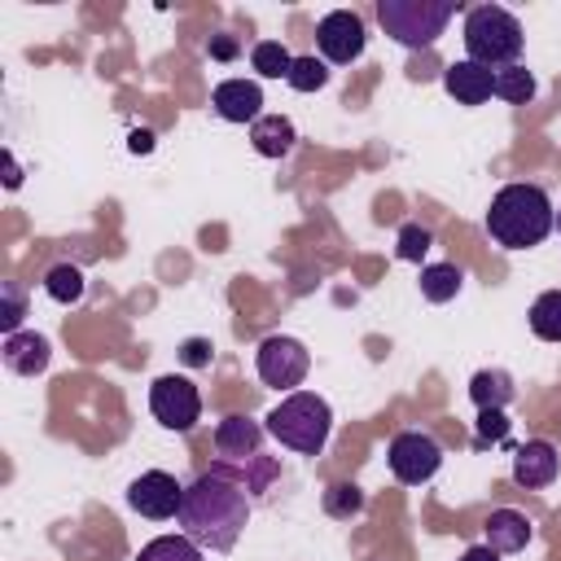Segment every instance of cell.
Masks as SVG:
<instances>
[{"mask_svg": "<svg viewBox=\"0 0 561 561\" xmlns=\"http://www.w3.org/2000/svg\"><path fill=\"white\" fill-rule=\"evenodd\" d=\"M180 535H188L197 548L232 552L250 522V491L228 469H206L184 486L180 504Z\"/></svg>", "mask_w": 561, "mask_h": 561, "instance_id": "6da1fadb", "label": "cell"}, {"mask_svg": "<svg viewBox=\"0 0 561 561\" xmlns=\"http://www.w3.org/2000/svg\"><path fill=\"white\" fill-rule=\"evenodd\" d=\"M557 228V206L543 184H504L486 210V237L504 250H530Z\"/></svg>", "mask_w": 561, "mask_h": 561, "instance_id": "7a4b0ae2", "label": "cell"}, {"mask_svg": "<svg viewBox=\"0 0 561 561\" xmlns=\"http://www.w3.org/2000/svg\"><path fill=\"white\" fill-rule=\"evenodd\" d=\"M263 430H267L280 447H289V451H298V456H320L324 443H329V430H333V408H329L316 390H294V394H285V399L267 412Z\"/></svg>", "mask_w": 561, "mask_h": 561, "instance_id": "3957f363", "label": "cell"}, {"mask_svg": "<svg viewBox=\"0 0 561 561\" xmlns=\"http://www.w3.org/2000/svg\"><path fill=\"white\" fill-rule=\"evenodd\" d=\"M465 57L486 66V70H504V66H517L522 48H526V35H522V22L500 9V4H478L465 13Z\"/></svg>", "mask_w": 561, "mask_h": 561, "instance_id": "277c9868", "label": "cell"}, {"mask_svg": "<svg viewBox=\"0 0 561 561\" xmlns=\"http://www.w3.org/2000/svg\"><path fill=\"white\" fill-rule=\"evenodd\" d=\"M451 13H456L451 0H377L381 31L403 48H430L447 31Z\"/></svg>", "mask_w": 561, "mask_h": 561, "instance_id": "5b68a950", "label": "cell"}, {"mask_svg": "<svg viewBox=\"0 0 561 561\" xmlns=\"http://www.w3.org/2000/svg\"><path fill=\"white\" fill-rule=\"evenodd\" d=\"M254 368H259V381H263V386L294 394V390L307 381L311 355H307V346H302L298 337H289V333H272V337L259 342V351H254Z\"/></svg>", "mask_w": 561, "mask_h": 561, "instance_id": "8992f818", "label": "cell"}, {"mask_svg": "<svg viewBox=\"0 0 561 561\" xmlns=\"http://www.w3.org/2000/svg\"><path fill=\"white\" fill-rule=\"evenodd\" d=\"M386 465L403 486H421L443 469V447L425 430H399L386 447Z\"/></svg>", "mask_w": 561, "mask_h": 561, "instance_id": "52a82bcc", "label": "cell"}, {"mask_svg": "<svg viewBox=\"0 0 561 561\" xmlns=\"http://www.w3.org/2000/svg\"><path fill=\"white\" fill-rule=\"evenodd\" d=\"M149 412H153V421H158L162 430L188 434V430L202 421V394H197V386H193L188 377L167 373V377H158V381L149 386Z\"/></svg>", "mask_w": 561, "mask_h": 561, "instance_id": "ba28073f", "label": "cell"}, {"mask_svg": "<svg viewBox=\"0 0 561 561\" xmlns=\"http://www.w3.org/2000/svg\"><path fill=\"white\" fill-rule=\"evenodd\" d=\"M364 44H368L364 18L351 13V9H333V13H324V18L316 22V48H320V57H324L329 66H351V61H359V57H364Z\"/></svg>", "mask_w": 561, "mask_h": 561, "instance_id": "9c48e42d", "label": "cell"}, {"mask_svg": "<svg viewBox=\"0 0 561 561\" xmlns=\"http://www.w3.org/2000/svg\"><path fill=\"white\" fill-rule=\"evenodd\" d=\"M127 504H131L140 517H149V522H167V517H180L184 486H180L167 469H145L140 478H131Z\"/></svg>", "mask_w": 561, "mask_h": 561, "instance_id": "30bf717a", "label": "cell"}, {"mask_svg": "<svg viewBox=\"0 0 561 561\" xmlns=\"http://www.w3.org/2000/svg\"><path fill=\"white\" fill-rule=\"evenodd\" d=\"M210 110L224 123H259L263 118V88L259 79H219L210 92Z\"/></svg>", "mask_w": 561, "mask_h": 561, "instance_id": "8fae6325", "label": "cell"}, {"mask_svg": "<svg viewBox=\"0 0 561 561\" xmlns=\"http://www.w3.org/2000/svg\"><path fill=\"white\" fill-rule=\"evenodd\" d=\"M561 473V456L548 438H526L517 451H513V482L526 486V491H543L552 486Z\"/></svg>", "mask_w": 561, "mask_h": 561, "instance_id": "7c38bea8", "label": "cell"}, {"mask_svg": "<svg viewBox=\"0 0 561 561\" xmlns=\"http://www.w3.org/2000/svg\"><path fill=\"white\" fill-rule=\"evenodd\" d=\"M443 88H447V96L456 105H482V101L495 96V70H486V66L465 57V61H451L443 70Z\"/></svg>", "mask_w": 561, "mask_h": 561, "instance_id": "4fadbf2b", "label": "cell"}, {"mask_svg": "<svg viewBox=\"0 0 561 561\" xmlns=\"http://www.w3.org/2000/svg\"><path fill=\"white\" fill-rule=\"evenodd\" d=\"M259 443H263V425L254 416L232 412V416H224L215 425V451L228 456V460H254L259 456Z\"/></svg>", "mask_w": 561, "mask_h": 561, "instance_id": "5bb4252c", "label": "cell"}, {"mask_svg": "<svg viewBox=\"0 0 561 561\" xmlns=\"http://www.w3.org/2000/svg\"><path fill=\"white\" fill-rule=\"evenodd\" d=\"M482 535H486L482 543L504 557V552H522V548L530 543L535 526H530V517L517 513V508H491V517L482 522Z\"/></svg>", "mask_w": 561, "mask_h": 561, "instance_id": "9a60e30c", "label": "cell"}, {"mask_svg": "<svg viewBox=\"0 0 561 561\" xmlns=\"http://www.w3.org/2000/svg\"><path fill=\"white\" fill-rule=\"evenodd\" d=\"M0 351H4L9 373H18V377H39L53 359V346H48L44 333H9Z\"/></svg>", "mask_w": 561, "mask_h": 561, "instance_id": "2e32d148", "label": "cell"}, {"mask_svg": "<svg viewBox=\"0 0 561 561\" xmlns=\"http://www.w3.org/2000/svg\"><path fill=\"white\" fill-rule=\"evenodd\" d=\"M469 399H473L478 412H486V408H508V403L517 399V381H513V373H504V368H478V373L469 377Z\"/></svg>", "mask_w": 561, "mask_h": 561, "instance_id": "e0dca14e", "label": "cell"}, {"mask_svg": "<svg viewBox=\"0 0 561 561\" xmlns=\"http://www.w3.org/2000/svg\"><path fill=\"white\" fill-rule=\"evenodd\" d=\"M294 140H298V131L285 114H263L259 123H250V145L263 158H285L294 149Z\"/></svg>", "mask_w": 561, "mask_h": 561, "instance_id": "ac0fdd59", "label": "cell"}, {"mask_svg": "<svg viewBox=\"0 0 561 561\" xmlns=\"http://www.w3.org/2000/svg\"><path fill=\"white\" fill-rule=\"evenodd\" d=\"M465 285V272L456 263H425L421 267V298L425 302H451Z\"/></svg>", "mask_w": 561, "mask_h": 561, "instance_id": "d6986e66", "label": "cell"}, {"mask_svg": "<svg viewBox=\"0 0 561 561\" xmlns=\"http://www.w3.org/2000/svg\"><path fill=\"white\" fill-rule=\"evenodd\" d=\"M530 333L543 337V342H561V289H543L535 302H530Z\"/></svg>", "mask_w": 561, "mask_h": 561, "instance_id": "ffe728a7", "label": "cell"}, {"mask_svg": "<svg viewBox=\"0 0 561 561\" xmlns=\"http://www.w3.org/2000/svg\"><path fill=\"white\" fill-rule=\"evenodd\" d=\"M202 552L206 548H197L188 535H158L136 552V561H206Z\"/></svg>", "mask_w": 561, "mask_h": 561, "instance_id": "44dd1931", "label": "cell"}, {"mask_svg": "<svg viewBox=\"0 0 561 561\" xmlns=\"http://www.w3.org/2000/svg\"><path fill=\"white\" fill-rule=\"evenodd\" d=\"M250 66L259 79H289V66H294V53L280 44V39H259L250 48Z\"/></svg>", "mask_w": 561, "mask_h": 561, "instance_id": "7402d4cb", "label": "cell"}, {"mask_svg": "<svg viewBox=\"0 0 561 561\" xmlns=\"http://www.w3.org/2000/svg\"><path fill=\"white\" fill-rule=\"evenodd\" d=\"M44 294H48L53 302H61V307L79 302V298H83V272H79L75 263H53V267L44 272Z\"/></svg>", "mask_w": 561, "mask_h": 561, "instance_id": "603a6c76", "label": "cell"}, {"mask_svg": "<svg viewBox=\"0 0 561 561\" xmlns=\"http://www.w3.org/2000/svg\"><path fill=\"white\" fill-rule=\"evenodd\" d=\"M495 96L500 101H508V105H526L530 96H535V75L517 61V66H504V70H495Z\"/></svg>", "mask_w": 561, "mask_h": 561, "instance_id": "cb8c5ba5", "label": "cell"}, {"mask_svg": "<svg viewBox=\"0 0 561 561\" xmlns=\"http://www.w3.org/2000/svg\"><path fill=\"white\" fill-rule=\"evenodd\" d=\"M294 92H320L324 83H329V61L324 57H316V53H302V57H294V66H289V79H285Z\"/></svg>", "mask_w": 561, "mask_h": 561, "instance_id": "d4e9b609", "label": "cell"}, {"mask_svg": "<svg viewBox=\"0 0 561 561\" xmlns=\"http://www.w3.org/2000/svg\"><path fill=\"white\" fill-rule=\"evenodd\" d=\"M324 513L329 517H337V522H351V517H359L364 513V491L355 486V482H333L329 491H324Z\"/></svg>", "mask_w": 561, "mask_h": 561, "instance_id": "484cf974", "label": "cell"}, {"mask_svg": "<svg viewBox=\"0 0 561 561\" xmlns=\"http://www.w3.org/2000/svg\"><path fill=\"white\" fill-rule=\"evenodd\" d=\"M508 430H513V421L504 416V408H486V412H478V421H473V447H478V451L500 447V443H508Z\"/></svg>", "mask_w": 561, "mask_h": 561, "instance_id": "4316f807", "label": "cell"}, {"mask_svg": "<svg viewBox=\"0 0 561 561\" xmlns=\"http://www.w3.org/2000/svg\"><path fill=\"white\" fill-rule=\"evenodd\" d=\"M430 228H421V224H403L399 228V241H394V254L403 259V263H421L425 259V250H430Z\"/></svg>", "mask_w": 561, "mask_h": 561, "instance_id": "83f0119b", "label": "cell"}, {"mask_svg": "<svg viewBox=\"0 0 561 561\" xmlns=\"http://www.w3.org/2000/svg\"><path fill=\"white\" fill-rule=\"evenodd\" d=\"M180 359H184L188 368H206V364L215 359L210 337H184V342H180Z\"/></svg>", "mask_w": 561, "mask_h": 561, "instance_id": "f1b7e54d", "label": "cell"}, {"mask_svg": "<svg viewBox=\"0 0 561 561\" xmlns=\"http://www.w3.org/2000/svg\"><path fill=\"white\" fill-rule=\"evenodd\" d=\"M18 324H22V289H18V285H4V316H0L4 337L18 333Z\"/></svg>", "mask_w": 561, "mask_h": 561, "instance_id": "f546056e", "label": "cell"}, {"mask_svg": "<svg viewBox=\"0 0 561 561\" xmlns=\"http://www.w3.org/2000/svg\"><path fill=\"white\" fill-rule=\"evenodd\" d=\"M210 57H219V61L237 57V39H232V35H215V39H210Z\"/></svg>", "mask_w": 561, "mask_h": 561, "instance_id": "4dcf8cb0", "label": "cell"}, {"mask_svg": "<svg viewBox=\"0 0 561 561\" xmlns=\"http://www.w3.org/2000/svg\"><path fill=\"white\" fill-rule=\"evenodd\" d=\"M127 149H131V153H149V149H153V131H149V127H136V131L127 136Z\"/></svg>", "mask_w": 561, "mask_h": 561, "instance_id": "1f68e13d", "label": "cell"}, {"mask_svg": "<svg viewBox=\"0 0 561 561\" xmlns=\"http://www.w3.org/2000/svg\"><path fill=\"white\" fill-rule=\"evenodd\" d=\"M460 561H500V552L486 548V543H469V548L460 552Z\"/></svg>", "mask_w": 561, "mask_h": 561, "instance_id": "d6a6232c", "label": "cell"}, {"mask_svg": "<svg viewBox=\"0 0 561 561\" xmlns=\"http://www.w3.org/2000/svg\"><path fill=\"white\" fill-rule=\"evenodd\" d=\"M4 162H9V175H4V184H9V188H18V184H22V171H18V162H13V158H4Z\"/></svg>", "mask_w": 561, "mask_h": 561, "instance_id": "836d02e7", "label": "cell"}, {"mask_svg": "<svg viewBox=\"0 0 561 561\" xmlns=\"http://www.w3.org/2000/svg\"><path fill=\"white\" fill-rule=\"evenodd\" d=\"M557 232H561V210H557Z\"/></svg>", "mask_w": 561, "mask_h": 561, "instance_id": "e575fe53", "label": "cell"}]
</instances>
